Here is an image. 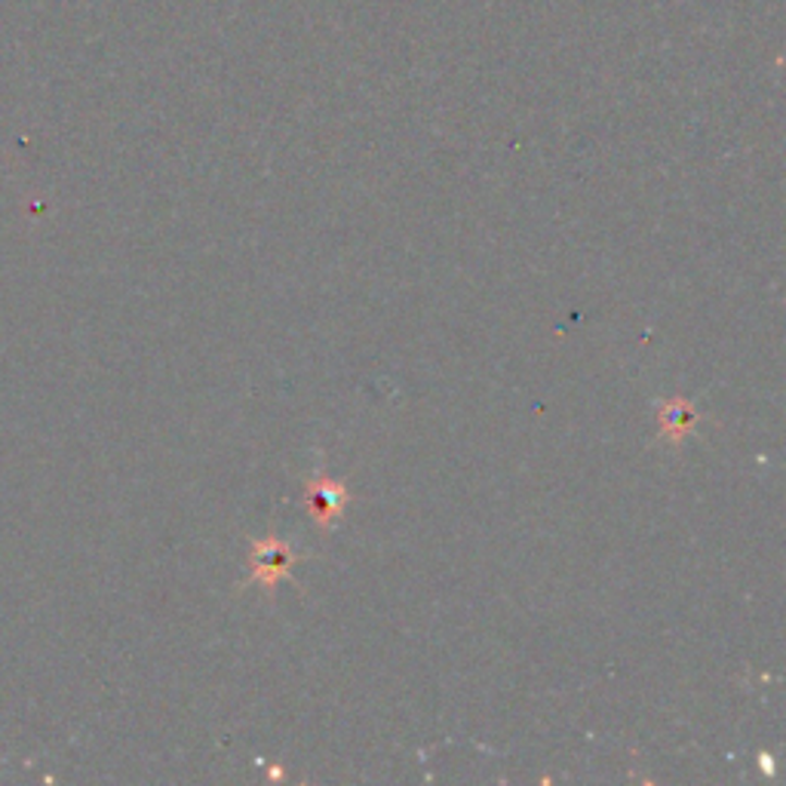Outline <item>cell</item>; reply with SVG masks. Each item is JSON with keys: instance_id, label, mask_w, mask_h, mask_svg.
<instances>
[{"instance_id": "obj_3", "label": "cell", "mask_w": 786, "mask_h": 786, "mask_svg": "<svg viewBox=\"0 0 786 786\" xmlns=\"http://www.w3.org/2000/svg\"><path fill=\"white\" fill-rule=\"evenodd\" d=\"M658 425H661V437H667L670 445H679L691 433V428L698 425V412L691 409L685 400H667L661 406Z\"/></svg>"}, {"instance_id": "obj_2", "label": "cell", "mask_w": 786, "mask_h": 786, "mask_svg": "<svg viewBox=\"0 0 786 786\" xmlns=\"http://www.w3.org/2000/svg\"><path fill=\"white\" fill-rule=\"evenodd\" d=\"M308 501H310V513H314V523L320 529H332L335 516L342 511V504L347 501V492H344L342 482L329 477H314L308 482Z\"/></svg>"}, {"instance_id": "obj_1", "label": "cell", "mask_w": 786, "mask_h": 786, "mask_svg": "<svg viewBox=\"0 0 786 786\" xmlns=\"http://www.w3.org/2000/svg\"><path fill=\"white\" fill-rule=\"evenodd\" d=\"M249 581L258 584L268 597L277 590V584L292 575L295 565V553H292L283 541L277 538H265V541H253V556H249Z\"/></svg>"}]
</instances>
